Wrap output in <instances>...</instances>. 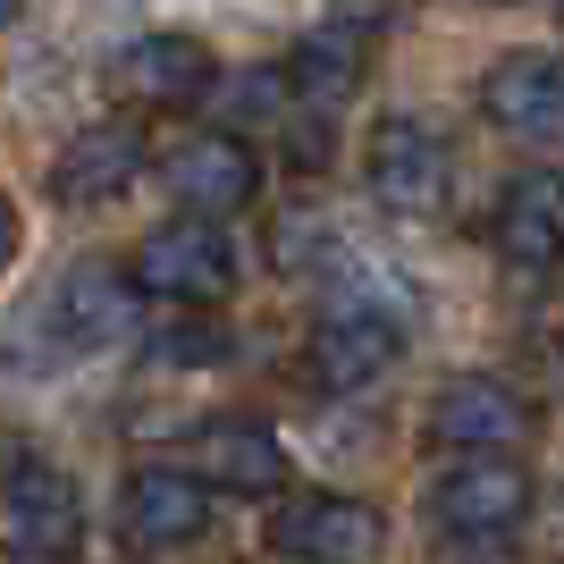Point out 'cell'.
<instances>
[{"instance_id": "obj_1", "label": "cell", "mask_w": 564, "mask_h": 564, "mask_svg": "<svg viewBox=\"0 0 564 564\" xmlns=\"http://www.w3.org/2000/svg\"><path fill=\"white\" fill-rule=\"evenodd\" d=\"M135 295H161V304H228L236 295V245L219 219H169L135 245Z\"/></svg>"}, {"instance_id": "obj_2", "label": "cell", "mask_w": 564, "mask_h": 564, "mask_svg": "<svg viewBox=\"0 0 564 564\" xmlns=\"http://www.w3.org/2000/svg\"><path fill=\"white\" fill-rule=\"evenodd\" d=\"M85 540V497L51 464H9L0 471V547L25 564H59Z\"/></svg>"}, {"instance_id": "obj_3", "label": "cell", "mask_w": 564, "mask_h": 564, "mask_svg": "<svg viewBox=\"0 0 564 564\" xmlns=\"http://www.w3.org/2000/svg\"><path fill=\"white\" fill-rule=\"evenodd\" d=\"M522 514H531V471L514 455H464L430 489L438 540H506V531H522Z\"/></svg>"}, {"instance_id": "obj_4", "label": "cell", "mask_w": 564, "mask_h": 564, "mask_svg": "<svg viewBox=\"0 0 564 564\" xmlns=\"http://www.w3.org/2000/svg\"><path fill=\"white\" fill-rule=\"evenodd\" d=\"M270 547H279L286 564H371L379 547H388V522H379V506H362V497L304 489L270 514Z\"/></svg>"}, {"instance_id": "obj_5", "label": "cell", "mask_w": 564, "mask_h": 564, "mask_svg": "<svg viewBox=\"0 0 564 564\" xmlns=\"http://www.w3.org/2000/svg\"><path fill=\"white\" fill-rule=\"evenodd\" d=\"M362 169H371V194L388 212H404V219H430L447 203V135H438L430 118H413V110H397V118L371 127Z\"/></svg>"}, {"instance_id": "obj_6", "label": "cell", "mask_w": 564, "mask_h": 564, "mask_svg": "<svg viewBox=\"0 0 564 564\" xmlns=\"http://www.w3.org/2000/svg\"><path fill=\"white\" fill-rule=\"evenodd\" d=\"M161 177H169V194H177V212H194V219H228V212H245V203L261 194L253 143L228 135V127H212V135H186V143L161 161Z\"/></svg>"}, {"instance_id": "obj_7", "label": "cell", "mask_w": 564, "mask_h": 564, "mask_svg": "<svg viewBox=\"0 0 564 564\" xmlns=\"http://www.w3.org/2000/svg\"><path fill=\"white\" fill-rule=\"evenodd\" d=\"M110 85L135 110H186L219 85V68H212V43H194V34H135L110 59Z\"/></svg>"}, {"instance_id": "obj_8", "label": "cell", "mask_w": 564, "mask_h": 564, "mask_svg": "<svg viewBox=\"0 0 564 564\" xmlns=\"http://www.w3.org/2000/svg\"><path fill=\"white\" fill-rule=\"evenodd\" d=\"M203 522H212V489H203L194 471H177V464H143L135 480L118 489V531L135 547H152V556L203 540Z\"/></svg>"}, {"instance_id": "obj_9", "label": "cell", "mask_w": 564, "mask_h": 564, "mask_svg": "<svg viewBox=\"0 0 564 564\" xmlns=\"http://www.w3.org/2000/svg\"><path fill=\"white\" fill-rule=\"evenodd\" d=\"M135 177H143V127H127V118H101V127H85V135H68L59 161H51V194H59L68 212L118 203Z\"/></svg>"}, {"instance_id": "obj_10", "label": "cell", "mask_w": 564, "mask_h": 564, "mask_svg": "<svg viewBox=\"0 0 564 564\" xmlns=\"http://www.w3.org/2000/svg\"><path fill=\"white\" fill-rule=\"evenodd\" d=\"M522 430H531V404L506 379H455L447 397L430 404V438L455 455H506V447H522Z\"/></svg>"}, {"instance_id": "obj_11", "label": "cell", "mask_w": 564, "mask_h": 564, "mask_svg": "<svg viewBox=\"0 0 564 564\" xmlns=\"http://www.w3.org/2000/svg\"><path fill=\"white\" fill-rule=\"evenodd\" d=\"M194 480L203 489H236V497H270L286 489V447L261 422H203L194 430Z\"/></svg>"}, {"instance_id": "obj_12", "label": "cell", "mask_w": 564, "mask_h": 564, "mask_svg": "<svg viewBox=\"0 0 564 564\" xmlns=\"http://www.w3.org/2000/svg\"><path fill=\"white\" fill-rule=\"evenodd\" d=\"M397 354H404V329L388 321V312H329V321L312 329L304 371L321 379V388H371Z\"/></svg>"}, {"instance_id": "obj_13", "label": "cell", "mask_w": 564, "mask_h": 564, "mask_svg": "<svg viewBox=\"0 0 564 564\" xmlns=\"http://www.w3.org/2000/svg\"><path fill=\"white\" fill-rule=\"evenodd\" d=\"M480 110L514 135H556L564 127V59L556 51H514L480 76Z\"/></svg>"}, {"instance_id": "obj_14", "label": "cell", "mask_w": 564, "mask_h": 564, "mask_svg": "<svg viewBox=\"0 0 564 564\" xmlns=\"http://www.w3.org/2000/svg\"><path fill=\"white\" fill-rule=\"evenodd\" d=\"M497 253L522 261V270L564 261V177L556 169H531V177L506 186V203H497Z\"/></svg>"}, {"instance_id": "obj_15", "label": "cell", "mask_w": 564, "mask_h": 564, "mask_svg": "<svg viewBox=\"0 0 564 564\" xmlns=\"http://www.w3.org/2000/svg\"><path fill=\"white\" fill-rule=\"evenodd\" d=\"M362 68H371V34L362 25H312L295 43V59H286V94L312 101V110H337L362 85Z\"/></svg>"}, {"instance_id": "obj_16", "label": "cell", "mask_w": 564, "mask_h": 564, "mask_svg": "<svg viewBox=\"0 0 564 564\" xmlns=\"http://www.w3.org/2000/svg\"><path fill=\"white\" fill-rule=\"evenodd\" d=\"M127 304H135V279H118V270H101V261H85V270H68V279H59L51 321H59V337H68V346H101V337L127 329Z\"/></svg>"}, {"instance_id": "obj_17", "label": "cell", "mask_w": 564, "mask_h": 564, "mask_svg": "<svg viewBox=\"0 0 564 564\" xmlns=\"http://www.w3.org/2000/svg\"><path fill=\"white\" fill-rule=\"evenodd\" d=\"M279 101H286V76H270V68H253V76H236V85H228V118H245V127L270 118Z\"/></svg>"}, {"instance_id": "obj_18", "label": "cell", "mask_w": 564, "mask_h": 564, "mask_svg": "<svg viewBox=\"0 0 564 564\" xmlns=\"http://www.w3.org/2000/svg\"><path fill=\"white\" fill-rule=\"evenodd\" d=\"M9 253H18V203L0 194V270H9Z\"/></svg>"}, {"instance_id": "obj_19", "label": "cell", "mask_w": 564, "mask_h": 564, "mask_svg": "<svg viewBox=\"0 0 564 564\" xmlns=\"http://www.w3.org/2000/svg\"><path fill=\"white\" fill-rule=\"evenodd\" d=\"M18 9H25V0H0V25H9V18H18Z\"/></svg>"}]
</instances>
